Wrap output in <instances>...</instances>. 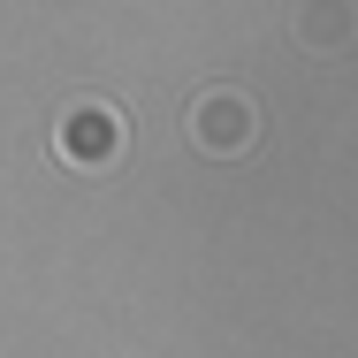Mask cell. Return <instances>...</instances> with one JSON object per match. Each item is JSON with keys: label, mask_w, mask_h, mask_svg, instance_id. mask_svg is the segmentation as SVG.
<instances>
[{"label": "cell", "mask_w": 358, "mask_h": 358, "mask_svg": "<svg viewBox=\"0 0 358 358\" xmlns=\"http://www.w3.org/2000/svg\"><path fill=\"white\" fill-rule=\"evenodd\" d=\"M183 130H191V145H199L206 160H244V152L259 145V107H252V92H236V84H206V92L191 99Z\"/></svg>", "instance_id": "obj_1"}, {"label": "cell", "mask_w": 358, "mask_h": 358, "mask_svg": "<svg viewBox=\"0 0 358 358\" xmlns=\"http://www.w3.org/2000/svg\"><path fill=\"white\" fill-rule=\"evenodd\" d=\"M122 145H130V122H122V107H107V99H76L69 115H62V130H54V152H62L69 168H84V176L115 168Z\"/></svg>", "instance_id": "obj_2"}, {"label": "cell", "mask_w": 358, "mask_h": 358, "mask_svg": "<svg viewBox=\"0 0 358 358\" xmlns=\"http://www.w3.org/2000/svg\"><path fill=\"white\" fill-rule=\"evenodd\" d=\"M289 31H297V46H313V54H343V46H351V0H305Z\"/></svg>", "instance_id": "obj_3"}]
</instances>
